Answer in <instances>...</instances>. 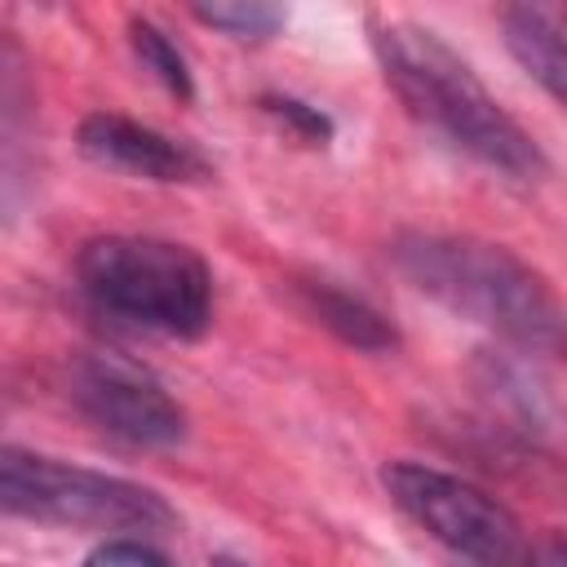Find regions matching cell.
<instances>
[{
	"instance_id": "3957f363",
	"label": "cell",
	"mask_w": 567,
	"mask_h": 567,
	"mask_svg": "<svg viewBox=\"0 0 567 567\" xmlns=\"http://www.w3.org/2000/svg\"><path fill=\"white\" fill-rule=\"evenodd\" d=\"M80 288L106 315L164 337H199L213 319L208 261L159 235H97L75 257Z\"/></svg>"
},
{
	"instance_id": "7a4b0ae2",
	"label": "cell",
	"mask_w": 567,
	"mask_h": 567,
	"mask_svg": "<svg viewBox=\"0 0 567 567\" xmlns=\"http://www.w3.org/2000/svg\"><path fill=\"white\" fill-rule=\"evenodd\" d=\"M390 257L399 275L447 315L487 328L523 354L563 350V301L554 284L505 244L478 235L408 230L394 239Z\"/></svg>"
},
{
	"instance_id": "30bf717a",
	"label": "cell",
	"mask_w": 567,
	"mask_h": 567,
	"mask_svg": "<svg viewBox=\"0 0 567 567\" xmlns=\"http://www.w3.org/2000/svg\"><path fill=\"white\" fill-rule=\"evenodd\" d=\"M128 44H133V53H137V62L173 93V97H182V102H190L195 97V75H190V62H186V53L168 40V31L164 27H155L151 18H128Z\"/></svg>"
},
{
	"instance_id": "5b68a950",
	"label": "cell",
	"mask_w": 567,
	"mask_h": 567,
	"mask_svg": "<svg viewBox=\"0 0 567 567\" xmlns=\"http://www.w3.org/2000/svg\"><path fill=\"white\" fill-rule=\"evenodd\" d=\"M381 487L430 540L456 558L474 567H540V545L523 518L478 483L421 461H390L381 470Z\"/></svg>"
},
{
	"instance_id": "7c38bea8",
	"label": "cell",
	"mask_w": 567,
	"mask_h": 567,
	"mask_svg": "<svg viewBox=\"0 0 567 567\" xmlns=\"http://www.w3.org/2000/svg\"><path fill=\"white\" fill-rule=\"evenodd\" d=\"M261 106L275 115V120H284L297 137H306V142H315V146H323L328 137H332V120L319 111V106H310V102H301V97H288V93H270V97H261Z\"/></svg>"
},
{
	"instance_id": "ba28073f",
	"label": "cell",
	"mask_w": 567,
	"mask_h": 567,
	"mask_svg": "<svg viewBox=\"0 0 567 567\" xmlns=\"http://www.w3.org/2000/svg\"><path fill=\"white\" fill-rule=\"evenodd\" d=\"M292 288H297L301 310H306L319 328H328L337 341H346V346H354V350H363V354H385V350L399 346V328H394L368 297L341 288L337 279L301 275Z\"/></svg>"
},
{
	"instance_id": "6da1fadb",
	"label": "cell",
	"mask_w": 567,
	"mask_h": 567,
	"mask_svg": "<svg viewBox=\"0 0 567 567\" xmlns=\"http://www.w3.org/2000/svg\"><path fill=\"white\" fill-rule=\"evenodd\" d=\"M368 40L377 53V66L394 97L434 133H443L456 151L474 155L478 164L536 182L545 177L549 159L540 142L492 97V89L478 80V71L430 27L412 18H368Z\"/></svg>"
},
{
	"instance_id": "4fadbf2b",
	"label": "cell",
	"mask_w": 567,
	"mask_h": 567,
	"mask_svg": "<svg viewBox=\"0 0 567 567\" xmlns=\"http://www.w3.org/2000/svg\"><path fill=\"white\" fill-rule=\"evenodd\" d=\"M84 567H173V563L142 536H106L97 549H89Z\"/></svg>"
},
{
	"instance_id": "5bb4252c",
	"label": "cell",
	"mask_w": 567,
	"mask_h": 567,
	"mask_svg": "<svg viewBox=\"0 0 567 567\" xmlns=\"http://www.w3.org/2000/svg\"><path fill=\"white\" fill-rule=\"evenodd\" d=\"M217 567H248V563H235V558H217Z\"/></svg>"
},
{
	"instance_id": "9c48e42d",
	"label": "cell",
	"mask_w": 567,
	"mask_h": 567,
	"mask_svg": "<svg viewBox=\"0 0 567 567\" xmlns=\"http://www.w3.org/2000/svg\"><path fill=\"white\" fill-rule=\"evenodd\" d=\"M505 49L514 62L549 93V102L567 97V44H563V9L554 4H505L501 9Z\"/></svg>"
},
{
	"instance_id": "277c9868",
	"label": "cell",
	"mask_w": 567,
	"mask_h": 567,
	"mask_svg": "<svg viewBox=\"0 0 567 567\" xmlns=\"http://www.w3.org/2000/svg\"><path fill=\"white\" fill-rule=\"evenodd\" d=\"M0 514L44 527L102 532V536L111 532L142 540L173 527V509L159 492L106 470L71 465L9 443H0Z\"/></svg>"
},
{
	"instance_id": "8fae6325",
	"label": "cell",
	"mask_w": 567,
	"mask_h": 567,
	"mask_svg": "<svg viewBox=\"0 0 567 567\" xmlns=\"http://www.w3.org/2000/svg\"><path fill=\"white\" fill-rule=\"evenodd\" d=\"M190 18L230 35V40L261 44L284 27L288 13L279 4H266V0H213V4H190Z\"/></svg>"
},
{
	"instance_id": "8992f818",
	"label": "cell",
	"mask_w": 567,
	"mask_h": 567,
	"mask_svg": "<svg viewBox=\"0 0 567 567\" xmlns=\"http://www.w3.org/2000/svg\"><path fill=\"white\" fill-rule=\"evenodd\" d=\"M71 399L102 434L128 447H177L186 439L182 403L120 354H80L71 363Z\"/></svg>"
},
{
	"instance_id": "52a82bcc",
	"label": "cell",
	"mask_w": 567,
	"mask_h": 567,
	"mask_svg": "<svg viewBox=\"0 0 567 567\" xmlns=\"http://www.w3.org/2000/svg\"><path fill=\"white\" fill-rule=\"evenodd\" d=\"M84 159L111 168V173H128V177H146V182H208L213 164L182 137H168L155 124L115 115V111H93L80 120L75 133Z\"/></svg>"
}]
</instances>
